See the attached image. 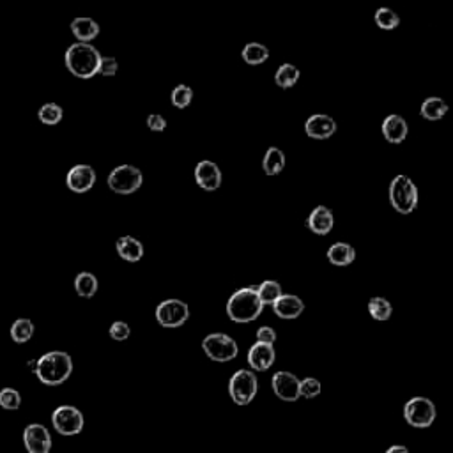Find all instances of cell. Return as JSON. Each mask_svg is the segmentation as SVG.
Masks as SVG:
<instances>
[{
	"mask_svg": "<svg viewBox=\"0 0 453 453\" xmlns=\"http://www.w3.org/2000/svg\"><path fill=\"white\" fill-rule=\"evenodd\" d=\"M34 374L46 386H61L73 374V359L64 350H50L37 359Z\"/></svg>",
	"mask_w": 453,
	"mask_h": 453,
	"instance_id": "1",
	"label": "cell"
},
{
	"mask_svg": "<svg viewBox=\"0 0 453 453\" xmlns=\"http://www.w3.org/2000/svg\"><path fill=\"white\" fill-rule=\"evenodd\" d=\"M103 55L99 54V50L92 46L91 43H74L66 50L64 62L70 73L76 78L91 80L98 74L99 62Z\"/></svg>",
	"mask_w": 453,
	"mask_h": 453,
	"instance_id": "2",
	"label": "cell"
},
{
	"mask_svg": "<svg viewBox=\"0 0 453 453\" xmlns=\"http://www.w3.org/2000/svg\"><path fill=\"white\" fill-rule=\"evenodd\" d=\"M264 305L259 299L255 287L238 288L229 301H226V315L232 322L238 324H248L260 317Z\"/></svg>",
	"mask_w": 453,
	"mask_h": 453,
	"instance_id": "3",
	"label": "cell"
},
{
	"mask_svg": "<svg viewBox=\"0 0 453 453\" xmlns=\"http://www.w3.org/2000/svg\"><path fill=\"white\" fill-rule=\"evenodd\" d=\"M390 202L400 215H411L418 206V188L411 178L399 173L390 182Z\"/></svg>",
	"mask_w": 453,
	"mask_h": 453,
	"instance_id": "4",
	"label": "cell"
},
{
	"mask_svg": "<svg viewBox=\"0 0 453 453\" xmlns=\"http://www.w3.org/2000/svg\"><path fill=\"white\" fill-rule=\"evenodd\" d=\"M107 185L114 193L131 195L140 190L142 185H144V173L138 167L124 163V165L116 167L108 173Z\"/></svg>",
	"mask_w": 453,
	"mask_h": 453,
	"instance_id": "5",
	"label": "cell"
},
{
	"mask_svg": "<svg viewBox=\"0 0 453 453\" xmlns=\"http://www.w3.org/2000/svg\"><path fill=\"white\" fill-rule=\"evenodd\" d=\"M202 349L209 359L226 363L238 358L239 347L232 337L225 333H211L202 340Z\"/></svg>",
	"mask_w": 453,
	"mask_h": 453,
	"instance_id": "6",
	"label": "cell"
},
{
	"mask_svg": "<svg viewBox=\"0 0 453 453\" xmlns=\"http://www.w3.org/2000/svg\"><path fill=\"white\" fill-rule=\"evenodd\" d=\"M259 392V381L255 372L238 370L231 377L229 383V395L232 397L238 405H248L257 397Z\"/></svg>",
	"mask_w": 453,
	"mask_h": 453,
	"instance_id": "7",
	"label": "cell"
},
{
	"mask_svg": "<svg viewBox=\"0 0 453 453\" xmlns=\"http://www.w3.org/2000/svg\"><path fill=\"white\" fill-rule=\"evenodd\" d=\"M404 418L414 429H429L436 420V405L430 399L414 397L405 402Z\"/></svg>",
	"mask_w": 453,
	"mask_h": 453,
	"instance_id": "8",
	"label": "cell"
},
{
	"mask_svg": "<svg viewBox=\"0 0 453 453\" xmlns=\"http://www.w3.org/2000/svg\"><path fill=\"white\" fill-rule=\"evenodd\" d=\"M52 425L61 436H76L83 430V414L74 405H59L52 414Z\"/></svg>",
	"mask_w": 453,
	"mask_h": 453,
	"instance_id": "9",
	"label": "cell"
},
{
	"mask_svg": "<svg viewBox=\"0 0 453 453\" xmlns=\"http://www.w3.org/2000/svg\"><path fill=\"white\" fill-rule=\"evenodd\" d=\"M190 319V306L181 299H165L156 306V321L163 328H181Z\"/></svg>",
	"mask_w": 453,
	"mask_h": 453,
	"instance_id": "10",
	"label": "cell"
},
{
	"mask_svg": "<svg viewBox=\"0 0 453 453\" xmlns=\"http://www.w3.org/2000/svg\"><path fill=\"white\" fill-rule=\"evenodd\" d=\"M23 445L29 453H50L52 436L41 423H30L23 430Z\"/></svg>",
	"mask_w": 453,
	"mask_h": 453,
	"instance_id": "11",
	"label": "cell"
},
{
	"mask_svg": "<svg viewBox=\"0 0 453 453\" xmlns=\"http://www.w3.org/2000/svg\"><path fill=\"white\" fill-rule=\"evenodd\" d=\"M66 185L73 193H87L96 185V170L85 163L71 167L66 176Z\"/></svg>",
	"mask_w": 453,
	"mask_h": 453,
	"instance_id": "12",
	"label": "cell"
},
{
	"mask_svg": "<svg viewBox=\"0 0 453 453\" xmlns=\"http://www.w3.org/2000/svg\"><path fill=\"white\" fill-rule=\"evenodd\" d=\"M275 395L284 402H296L299 399V379L293 372H276L271 379Z\"/></svg>",
	"mask_w": 453,
	"mask_h": 453,
	"instance_id": "13",
	"label": "cell"
},
{
	"mask_svg": "<svg viewBox=\"0 0 453 453\" xmlns=\"http://www.w3.org/2000/svg\"><path fill=\"white\" fill-rule=\"evenodd\" d=\"M195 182L204 191H216L222 186V170L215 161L202 160L195 167Z\"/></svg>",
	"mask_w": 453,
	"mask_h": 453,
	"instance_id": "14",
	"label": "cell"
},
{
	"mask_svg": "<svg viewBox=\"0 0 453 453\" xmlns=\"http://www.w3.org/2000/svg\"><path fill=\"white\" fill-rule=\"evenodd\" d=\"M337 131V123L331 116L315 114L310 116L305 123V133L313 140H328Z\"/></svg>",
	"mask_w": 453,
	"mask_h": 453,
	"instance_id": "15",
	"label": "cell"
},
{
	"mask_svg": "<svg viewBox=\"0 0 453 453\" xmlns=\"http://www.w3.org/2000/svg\"><path fill=\"white\" fill-rule=\"evenodd\" d=\"M276 359V352L273 344L255 342L248 350V365L255 372H266L273 367Z\"/></svg>",
	"mask_w": 453,
	"mask_h": 453,
	"instance_id": "16",
	"label": "cell"
},
{
	"mask_svg": "<svg viewBox=\"0 0 453 453\" xmlns=\"http://www.w3.org/2000/svg\"><path fill=\"white\" fill-rule=\"evenodd\" d=\"M271 306L276 315L280 319H285V321L297 319L301 313L305 312V303H303V299L294 296V294H282Z\"/></svg>",
	"mask_w": 453,
	"mask_h": 453,
	"instance_id": "17",
	"label": "cell"
},
{
	"mask_svg": "<svg viewBox=\"0 0 453 453\" xmlns=\"http://www.w3.org/2000/svg\"><path fill=\"white\" fill-rule=\"evenodd\" d=\"M381 131H383V136L390 144H402V142L408 138L409 133L408 120L402 116L392 114V116H388L386 119L383 120Z\"/></svg>",
	"mask_w": 453,
	"mask_h": 453,
	"instance_id": "18",
	"label": "cell"
},
{
	"mask_svg": "<svg viewBox=\"0 0 453 453\" xmlns=\"http://www.w3.org/2000/svg\"><path fill=\"white\" fill-rule=\"evenodd\" d=\"M335 218H333V211L326 206H317L315 209H312V213L308 215L306 220V226L313 234L317 235H326L333 231Z\"/></svg>",
	"mask_w": 453,
	"mask_h": 453,
	"instance_id": "19",
	"label": "cell"
},
{
	"mask_svg": "<svg viewBox=\"0 0 453 453\" xmlns=\"http://www.w3.org/2000/svg\"><path fill=\"white\" fill-rule=\"evenodd\" d=\"M71 32L78 39V43H91L99 36L101 29L96 20L89 17H78L71 21Z\"/></svg>",
	"mask_w": 453,
	"mask_h": 453,
	"instance_id": "20",
	"label": "cell"
},
{
	"mask_svg": "<svg viewBox=\"0 0 453 453\" xmlns=\"http://www.w3.org/2000/svg\"><path fill=\"white\" fill-rule=\"evenodd\" d=\"M117 253L126 262H138L144 257V244L133 235H123L116 243Z\"/></svg>",
	"mask_w": 453,
	"mask_h": 453,
	"instance_id": "21",
	"label": "cell"
},
{
	"mask_svg": "<svg viewBox=\"0 0 453 453\" xmlns=\"http://www.w3.org/2000/svg\"><path fill=\"white\" fill-rule=\"evenodd\" d=\"M328 260L338 268L350 266L356 260L355 246H350L349 243H333L328 250Z\"/></svg>",
	"mask_w": 453,
	"mask_h": 453,
	"instance_id": "22",
	"label": "cell"
},
{
	"mask_svg": "<svg viewBox=\"0 0 453 453\" xmlns=\"http://www.w3.org/2000/svg\"><path fill=\"white\" fill-rule=\"evenodd\" d=\"M446 112H448L446 101L441 98H436V96L425 99L420 107V116L423 117L425 120H432V123L434 120L443 119V117L446 116Z\"/></svg>",
	"mask_w": 453,
	"mask_h": 453,
	"instance_id": "23",
	"label": "cell"
},
{
	"mask_svg": "<svg viewBox=\"0 0 453 453\" xmlns=\"http://www.w3.org/2000/svg\"><path fill=\"white\" fill-rule=\"evenodd\" d=\"M285 169V154L282 149L269 147L262 158V170L268 176H278Z\"/></svg>",
	"mask_w": 453,
	"mask_h": 453,
	"instance_id": "24",
	"label": "cell"
},
{
	"mask_svg": "<svg viewBox=\"0 0 453 453\" xmlns=\"http://www.w3.org/2000/svg\"><path fill=\"white\" fill-rule=\"evenodd\" d=\"M98 287H99L98 278H96V276L89 271L78 273L76 278H74V291H76V294H78L80 297H85V299H89V297L96 296V293H98Z\"/></svg>",
	"mask_w": 453,
	"mask_h": 453,
	"instance_id": "25",
	"label": "cell"
},
{
	"mask_svg": "<svg viewBox=\"0 0 453 453\" xmlns=\"http://www.w3.org/2000/svg\"><path fill=\"white\" fill-rule=\"evenodd\" d=\"M241 55H243V61L250 64V66H260V64H264L269 59V48L262 45V43L253 41L244 46Z\"/></svg>",
	"mask_w": 453,
	"mask_h": 453,
	"instance_id": "26",
	"label": "cell"
},
{
	"mask_svg": "<svg viewBox=\"0 0 453 453\" xmlns=\"http://www.w3.org/2000/svg\"><path fill=\"white\" fill-rule=\"evenodd\" d=\"M301 76V71L294 64H282L275 73V83L282 89H291L297 83Z\"/></svg>",
	"mask_w": 453,
	"mask_h": 453,
	"instance_id": "27",
	"label": "cell"
},
{
	"mask_svg": "<svg viewBox=\"0 0 453 453\" xmlns=\"http://www.w3.org/2000/svg\"><path fill=\"white\" fill-rule=\"evenodd\" d=\"M368 312H370V315L375 319V321L383 322L392 317L393 306H392V303L386 299V297L375 296L368 301Z\"/></svg>",
	"mask_w": 453,
	"mask_h": 453,
	"instance_id": "28",
	"label": "cell"
},
{
	"mask_svg": "<svg viewBox=\"0 0 453 453\" xmlns=\"http://www.w3.org/2000/svg\"><path fill=\"white\" fill-rule=\"evenodd\" d=\"M34 335V322L30 319H17L11 326L12 342L27 344Z\"/></svg>",
	"mask_w": 453,
	"mask_h": 453,
	"instance_id": "29",
	"label": "cell"
},
{
	"mask_svg": "<svg viewBox=\"0 0 453 453\" xmlns=\"http://www.w3.org/2000/svg\"><path fill=\"white\" fill-rule=\"evenodd\" d=\"M257 288V294H259V299L262 301V305H273L278 297L284 294L282 291V285L276 280H266L259 285Z\"/></svg>",
	"mask_w": 453,
	"mask_h": 453,
	"instance_id": "30",
	"label": "cell"
},
{
	"mask_svg": "<svg viewBox=\"0 0 453 453\" xmlns=\"http://www.w3.org/2000/svg\"><path fill=\"white\" fill-rule=\"evenodd\" d=\"M64 117V110L57 103H45L37 110V119L46 126H57Z\"/></svg>",
	"mask_w": 453,
	"mask_h": 453,
	"instance_id": "31",
	"label": "cell"
},
{
	"mask_svg": "<svg viewBox=\"0 0 453 453\" xmlns=\"http://www.w3.org/2000/svg\"><path fill=\"white\" fill-rule=\"evenodd\" d=\"M374 20H375V25L383 30H393L400 25V17L390 8L377 9L374 14Z\"/></svg>",
	"mask_w": 453,
	"mask_h": 453,
	"instance_id": "32",
	"label": "cell"
},
{
	"mask_svg": "<svg viewBox=\"0 0 453 453\" xmlns=\"http://www.w3.org/2000/svg\"><path fill=\"white\" fill-rule=\"evenodd\" d=\"M170 99H172L173 107L179 108V110H182V108L190 107L191 99H193V89H191L190 85H185V83H181V85H178L176 89H173Z\"/></svg>",
	"mask_w": 453,
	"mask_h": 453,
	"instance_id": "33",
	"label": "cell"
},
{
	"mask_svg": "<svg viewBox=\"0 0 453 453\" xmlns=\"http://www.w3.org/2000/svg\"><path fill=\"white\" fill-rule=\"evenodd\" d=\"M21 405V395L14 388H4L0 390V408L8 409V411H17Z\"/></svg>",
	"mask_w": 453,
	"mask_h": 453,
	"instance_id": "34",
	"label": "cell"
},
{
	"mask_svg": "<svg viewBox=\"0 0 453 453\" xmlns=\"http://www.w3.org/2000/svg\"><path fill=\"white\" fill-rule=\"evenodd\" d=\"M321 393V383L315 377H306V379L299 381V397L305 399H315Z\"/></svg>",
	"mask_w": 453,
	"mask_h": 453,
	"instance_id": "35",
	"label": "cell"
},
{
	"mask_svg": "<svg viewBox=\"0 0 453 453\" xmlns=\"http://www.w3.org/2000/svg\"><path fill=\"white\" fill-rule=\"evenodd\" d=\"M108 333H110V337L114 338V340H117V342H124V340H128L129 335H131V328H129L126 322L116 321L112 322Z\"/></svg>",
	"mask_w": 453,
	"mask_h": 453,
	"instance_id": "36",
	"label": "cell"
},
{
	"mask_svg": "<svg viewBox=\"0 0 453 453\" xmlns=\"http://www.w3.org/2000/svg\"><path fill=\"white\" fill-rule=\"evenodd\" d=\"M117 71H119V62H117L116 57H101L98 74H101V76H116Z\"/></svg>",
	"mask_w": 453,
	"mask_h": 453,
	"instance_id": "37",
	"label": "cell"
},
{
	"mask_svg": "<svg viewBox=\"0 0 453 453\" xmlns=\"http://www.w3.org/2000/svg\"><path fill=\"white\" fill-rule=\"evenodd\" d=\"M147 128L151 131H165L167 129V119L161 114H151L147 117Z\"/></svg>",
	"mask_w": 453,
	"mask_h": 453,
	"instance_id": "38",
	"label": "cell"
},
{
	"mask_svg": "<svg viewBox=\"0 0 453 453\" xmlns=\"http://www.w3.org/2000/svg\"><path fill=\"white\" fill-rule=\"evenodd\" d=\"M257 342L262 344H275L276 342V331L269 326H262L257 330Z\"/></svg>",
	"mask_w": 453,
	"mask_h": 453,
	"instance_id": "39",
	"label": "cell"
},
{
	"mask_svg": "<svg viewBox=\"0 0 453 453\" xmlns=\"http://www.w3.org/2000/svg\"><path fill=\"white\" fill-rule=\"evenodd\" d=\"M386 453H409V450L404 445H393L386 450Z\"/></svg>",
	"mask_w": 453,
	"mask_h": 453,
	"instance_id": "40",
	"label": "cell"
}]
</instances>
